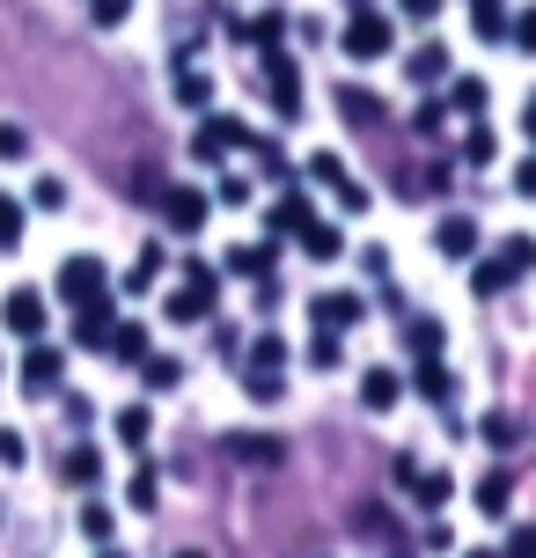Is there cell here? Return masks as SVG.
I'll list each match as a JSON object with an SVG mask.
<instances>
[{"mask_svg":"<svg viewBox=\"0 0 536 558\" xmlns=\"http://www.w3.org/2000/svg\"><path fill=\"white\" fill-rule=\"evenodd\" d=\"M52 294L66 308H88V302H111V265L103 257H88V251H74L66 265L52 272Z\"/></svg>","mask_w":536,"mask_h":558,"instance_id":"cell-1","label":"cell"},{"mask_svg":"<svg viewBox=\"0 0 536 558\" xmlns=\"http://www.w3.org/2000/svg\"><path fill=\"white\" fill-rule=\"evenodd\" d=\"M214 302H221V272L192 257V265H184V287L162 302V324H198V316H214Z\"/></svg>","mask_w":536,"mask_h":558,"instance_id":"cell-2","label":"cell"},{"mask_svg":"<svg viewBox=\"0 0 536 558\" xmlns=\"http://www.w3.org/2000/svg\"><path fill=\"white\" fill-rule=\"evenodd\" d=\"M339 45H345V59H390L397 52V29H390V15H375V8H353V15H345V29H339Z\"/></svg>","mask_w":536,"mask_h":558,"instance_id":"cell-3","label":"cell"},{"mask_svg":"<svg viewBox=\"0 0 536 558\" xmlns=\"http://www.w3.org/2000/svg\"><path fill=\"white\" fill-rule=\"evenodd\" d=\"M23 397H37V404L66 397V353L45 345V338H29V353H23Z\"/></svg>","mask_w":536,"mask_h":558,"instance_id":"cell-4","label":"cell"},{"mask_svg":"<svg viewBox=\"0 0 536 558\" xmlns=\"http://www.w3.org/2000/svg\"><path fill=\"white\" fill-rule=\"evenodd\" d=\"M0 324L23 338H45V324H52V302H45V287H8V302H0Z\"/></svg>","mask_w":536,"mask_h":558,"instance_id":"cell-5","label":"cell"},{"mask_svg":"<svg viewBox=\"0 0 536 558\" xmlns=\"http://www.w3.org/2000/svg\"><path fill=\"white\" fill-rule=\"evenodd\" d=\"M309 324L316 331H353V324H367V302L353 294V287H324V294H309Z\"/></svg>","mask_w":536,"mask_h":558,"instance_id":"cell-6","label":"cell"},{"mask_svg":"<svg viewBox=\"0 0 536 558\" xmlns=\"http://www.w3.org/2000/svg\"><path fill=\"white\" fill-rule=\"evenodd\" d=\"M235 147H251V125H243V118H198V133H192V155L198 162H228V155H235Z\"/></svg>","mask_w":536,"mask_h":558,"instance_id":"cell-7","label":"cell"},{"mask_svg":"<svg viewBox=\"0 0 536 558\" xmlns=\"http://www.w3.org/2000/svg\"><path fill=\"white\" fill-rule=\"evenodd\" d=\"M309 184H324V192L339 198V214H367V192L345 177V162L339 155H309Z\"/></svg>","mask_w":536,"mask_h":558,"instance_id":"cell-8","label":"cell"},{"mask_svg":"<svg viewBox=\"0 0 536 558\" xmlns=\"http://www.w3.org/2000/svg\"><path fill=\"white\" fill-rule=\"evenodd\" d=\"M265 96H272L280 118H302V74H294L287 52H265Z\"/></svg>","mask_w":536,"mask_h":558,"instance_id":"cell-9","label":"cell"},{"mask_svg":"<svg viewBox=\"0 0 536 558\" xmlns=\"http://www.w3.org/2000/svg\"><path fill=\"white\" fill-rule=\"evenodd\" d=\"M206 214H214V198H206V192H192V184L162 192V221H170L176 235H198V228H206Z\"/></svg>","mask_w":536,"mask_h":558,"instance_id":"cell-10","label":"cell"},{"mask_svg":"<svg viewBox=\"0 0 536 558\" xmlns=\"http://www.w3.org/2000/svg\"><path fill=\"white\" fill-rule=\"evenodd\" d=\"M434 251L455 257V265H471V257H478V221H471V214H441V221H434Z\"/></svg>","mask_w":536,"mask_h":558,"instance_id":"cell-11","label":"cell"},{"mask_svg":"<svg viewBox=\"0 0 536 558\" xmlns=\"http://www.w3.org/2000/svg\"><path fill=\"white\" fill-rule=\"evenodd\" d=\"M111 434H118V448H133V456H141V448L155 441V412H147V404H118Z\"/></svg>","mask_w":536,"mask_h":558,"instance_id":"cell-12","label":"cell"},{"mask_svg":"<svg viewBox=\"0 0 536 558\" xmlns=\"http://www.w3.org/2000/svg\"><path fill=\"white\" fill-rule=\"evenodd\" d=\"M111 324H118V308H111V302H88V308H74V338H82L88 353H103V345H111Z\"/></svg>","mask_w":536,"mask_h":558,"instance_id":"cell-13","label":"cell"},{"mask_svg":"<svg viewBox=\"0 0 536 558\" xmlns=\"http://www.w3.org/2000/svg\"><path fill=\"white\" fill-rule=\"evenodd\" d=\"M59 477H66V485H82V493H88V485L103 477V448H96V441H74L66 456H59Z\"/></svg>","mask_w":536,"mask_h":558,"instance_id":"cell-14","label":"cell"},{"mask_svg":"<svg viewBox=\"0 0 536 558\" xmlns=\"http://www.w3.org/2000/svg\"><path fill=\"white\" fill-rule=\"evenodd\" d=\"M228 456H235V463H257V471H272L287 448H280V434H228Z\"/></svg>","mask_w":536,"mask_h":558,"instance_id":"cell-15","label":"cell"},{"mask_svg":"<svg viewBox=\"0 0 536 558\" xmlns=\"http://www.w3.org/2000/svg\"><path fill=\"white\" fill-rule=\"evenodd\" d=\"M176 104L184 111H206L214 104V82H206V66H192V52H176Z\"/></svg>","mask_w":536,"mask_h":558,"instance_id":"cell-16","label":"cell"},{"mask_svg":"<svg viewBox=\"0 0 536 558\" xmlns=\"http://www.w3.org/2000/svg\"><path fill=\"white\" fill-rule=\"evenodd\" d=\"M309 221H316V214H309V198H302V192H280V198H272V214H265L272 235H302Z\"/></svg>","mask_w":536,"mask_h":558,"instance_id":"cell-17","label":"cell"},{"mask_svg":"<svg viewBox=\"0 0 536 558\" xmlns=\"http://www.w3.org/2000/svg\"><path fill=\"white\" fill-rule=\"evenodd\" d=\"M103 353H111V361H125V367H141L147 353H155V345H147V324H125V316H118V324H111V345H103Z\"/></svg>","mask_w":536,"mask_h":558,"instance_id":"cell-18","label":"cell"},{"mask_svg":"<svg viewBox=\"0 0 536 558\" xmlns=\"http://www.w3.org/2000/svg\"><path fill=\"white\" fill-rule=\"evenodd\" d=\"M471 500H478V514H492V522H500V514L514 507V477L508 471H485L478 485H471Z\"/></svg>","mask_w":536,"mask_h":558,"instance_id":"cell-19","label":"cell"},{"mask_svg":"<svg viewBox=\"0 0 536 558\" xmlns=\"http://www.w3.org/2000/svg\"><path fill=\"white\" fill-rule=\"evenodd\" d=\"M397 397H404V375H390V367H367L361 375V404L367 412H390Z\"/></svg>","mask_w":536,"mask_h":558,"instance_id":"cell-20","label":"cell"},{"mask_svg":"<svg viewBox=\"0 0 536 558\" xmlns=\"http://www.w3.org/2000/svg\"><path fill=\"white\" fill-rule=\"evenodd\" d=\"M294 243H302V251H309L316 265H339V257H345V235H339L331 221H309L302 235H294Z\"/></svg>","mask_w":536,"mask_h":558,"instance_id":"cell-21","label":"cell"},{"mask_svg":"<svg viewBox=\"0 0 536 558\" xmlns=\"http://www.w3.org/2000/svg\"><path fill=\"white\" fill-rule=\"evenodd\" d=\"M404 74H412V88H434V82H449V52H441V45H419V52L404 59Z\"/></svg>","mask_w":536,"mask_h":558,"instance_id":"cell-22","label":"cell"},{"mask_svg":"<svg viewBox=\"0 0 536 558\" xmlns=\"http://www.w3.org/2000/svg\"><path fill=\"white\" fill-rule=\"evenodd\" d=\"M221 265H228L235 279H265V272H272V243H235Z\"/></svg>","mask_w":536,"mask_h":558,"instance_id":"cell-23","label":"cell"},{"mask_svg":"<svg viewBox=\"0 0 536 558\" xmlns=\"http://www.w3.org/2000/svg\"><path fill=\"white\" fill-rule=\"evenodd\" d=\"M141 383L155 397H170L176 383H184V361H176V353H147V361H141Z\"/></svg>","mask_w":536,"mask_h":558,"instance_id":"cell-24","label":"cell"},{"mask_svg":"<svg viewBox=\"0 0 536 558\" xmlns=\"http://www.w3.org/2000/svg\"><path fill=\"white\" fill-rule=\"evenodd\" d=\"M412 390L426 397V404H455V375L441 361H419V375H412Z\"/></svg>","mask_w":536,"mask_h":558,"instance_id":"cell-25","label":"cell"},{"mask_svg":"<svg viewBox=\"0 0 536 558\" xmlns=\"http://www.w3.org/2000/svg\"><path fill=\"white\" fill-rule=\"evenodd\" d=\"M287 367V338L280 331H257L251 338V375H280Z\"/></svg>","mask_w":536,"mask_h":558,"instance_id":"cell-26","label":"cell"},{"mask_svg":"<svg viewBox=\"0 0 536 558\" xmlns=\"http://www.w3.org/2000/svg\"><path fill=\"white\" fill-rule=\"evenodd\" d=\"M471 23H478V37H485V45H500L514 15H508V0H471Z\"/></svg>","mask_w":536,"mask_h":558,"instance_id":"cell-27","label":"cell"},{"mask_svg":"<svg viewBox=\"0 0 536 558\" xmlns=\"http://www.w3.org/2000/svg\"><path fill=\"white\" fill-rule=\"evenodd\" d=\"M23 206H29V214H66V177H52V169H45V177L29 184Z\"/></svg>","mask_w":536,"mask_h":558,"instance_id":"cell-28","label":"cell"},{"mask_svg":"<svg viewBox=\"0 0 536 558\" xmlns=\"http://www.w3.org/2000/svg\"><path fill=\"white\" fill-rule=\"evenodd\" d=\"M492 257H500V272H508V279L536 272V235H508V243H500Z\"/></svg>","mask_w":536,"mask_h":558,"instance_id":"cell-29","label":"cell"},{"mask_svg":"<svg viewBox=\"0 0 536 558\" xmlns=\"http://www.w3.org/2000/svg\"><path fill=\"white\" fill-rule=\"evenodd\" d=\"M82 536H88V544H111V536H118L111 500H82Z\"/></svg>","mask_w":536,"mask_h":558,"instance_id":"cell-30","label":"cell"},{"mask_svg":"<svg viewBox=\"0 0 536 558\" xmlns=\"http://www.w3.org/2000/svg\"><path fill=\"white\" fill-rule=\"evenodd\" d=\"M449 104L463 118H478L485 111V82H478V74H449Z\"/></svg>","mask_w":536,"mask_h":558,"instance_id":"cell-31","label":"cell"},{"mask_svg":"<svg viewBox=\"0 0 536 558\" xmlns=\"http://www.w3.org/2000/svg\"><path fill=\"white\" fill-rule=\"evenodd\" d=\"M37 155V140H29V125H15V118H0V162H29Z\"/></svg>","mask_w":536,"mask_h":558,"instance_id":"cell-32","label":"cell"},{"mask_svg":"<svg viewBox=\"0 0 536 558\" xmlns=\"http://www.w3.org/2000/svg\"><path fill=\"white\" fill-rule=\"evenodd\" d=\"M243 37H251L257 52H280V37H287V15H280V8H265V15H257V23L243 29Z\"/></svg>","mask_w":536,"mask_h":558,"instance_id":"cell-33","label":"cell"},{"mask_svg":"<svg viewBox=\"0 0 536 558\" xmlns=\"http://www.w3.org/2000/svg\"><path fill=\"white\" fill-rule=\"evenodd\" d=\"M514 279L500 272V257H478V265H471V294H485V302H492V294H508Z\"/></svg>","mask_w":536,"mask_h":558,"instance_id":"cell-34","label":"cell"},{"mask_svg":"<svg viewBox=\"0 0 536 558\" xmlns=\"http://www.w3.org/2000/svg\"><path fill=\"white\" fill-rule=\"evenodd\" d=\"M23 221H29V206L0 192V251H15V243H23Z\"/></svg>","mask_w":536,"mask_h":558,"instance_id":"cell-35","label":"cell"},{"mask_svg":"<svg viewBox=\"0 0 536 558\" xmlns=\"http://www.w3.org/2000/svg\"><path fill=\"white\" fill-rule=\"evenodd\" d=\"M155 279H162V243H147V251L133 257V272H125V287H133V294H147Z\"/></svg>","mask_w":536,"mask_h":558,"instance_id":"cell-36","label":"cell"},{"mask_svg":"<svg viewBox=\"0 0 536 558\" xmlns=\"http://www.w3.org/2000/svg\"><path fill=\"white\" fill-rule=\"evenodd\" d=\"M404 338H412V353H419V361H441V338H449V331H441V324H426V316H419V324H412Z\"/></svg>","mask_w":536,"mask_h":558,"instance_id":"cell-37","label":"cell"},{"mask_svg":"<svg viewBox=\"0 0 536 558\" xmlns=\"http://www.w3.org/2000/svg\"><path fill=\"white\" fill-rule=\"evenodd\" d=\"M339 361H345L339 331H309V367H339Z\"/></svg>","mask_w":536,"mask_h":558,"instance_id":"cell-38","label":"cell"},{"mask_svg":"<svg viewBox=\"0 0 536 558\" xmlns=\"http://www.w3.org/2000/svg\"><path fill=\"white\" fill-rule=\"evenodd\" d=\"M478 434H485V448H514V418H508V412H485Z\"/></svg>","mask_w":536,"mask_h":558,"instance_id":"cell-39","label":"cell"},{"mask_svg":"<svg viewBox=\"0 0 536 558\" xmlns=\"http://www.w3.org/2000/svg\"><path fill=\"white\" fill-rule=\"evenodd\" d=\"M155 493H162V477L141 463V471H133V485H125V500H133V507H155Z\"/></svg>","mask_w":536,"mask_h":558,"instance_id":"cell-40","label":"cell"},{"mask_svg":"<svg viewBox=\"0 0 536 558\" xmlns=\"http://www.w3.org/2000/svg\"><path fill=\"white\" fill-rule=\"evenodd\" d=\"M508 37L522 45V52H536V8H522V15H514V23H508Z\"/></svg>","mask_w":536,"mask_h":558,"instance_id":"cell-41","label":"cell"},{"mask_svg":"<svg viewBox=\"0 0 536 558\" xmlns=\"http://www.w3.org/2000/svg\"><path fill=\"white\" fill-rule=\"evenodd\" d=\"M463 162H492V133H485V125H471V140H463Z\"/></svg>","mask_w":536,"mask_h":558,"instance_id":"cell-42","label":"cell"},{"mask_svg":"<svg viewBox=\"0 0 536 558\" xmlns=\"http://www.w3.org/2000/svg\"><path fill=\"white\" fill-rule=\"evenodd\" d=\"M243 390H251V397H257V404H272V397H280V390H287V383H280V375H243Z\"/></svg>","mask_w":536,"mask_h":558,"instance_id":"cell-43","label":"cell"},{"mask_svg":"<svg viewBox=\"0 0 536 558\" xmlns=\"http://www.w3.org/2000/svg\"><path fill=\"white\" fill-rule=\"evenodd\" d=\"M0 463H29V448H23V434H15V426H0Z\"/></svg>","mask_w":536,"mask_h":558,"instance_id":"cell-44","label":"cell"},{"mask_svg":"<svg viewBox=\"0 0 536 558\" xmlns=\"http://www.w3.org/2000/svg\"><path fill=\"white\" fill-rule=\"evenodd\" d=\"M88 8H96V23H103V29H118V23H125V8H133V0H88Z\"/></svg>","mask_w":536,"mask_h":558,"instance_id":"cell-45","label":"cell"},{"mask_svg":"<svg viewBox=\"0 0 536 558\" xmlns=\"http://www.w3.org/2000/svg\"><path fill=\"white\" fill-rule=\"evenodd\" d=\"M508 558H536V522H522V530L508 536Z\"/></svg>","mask_w":536,"mask_h":558,"instance_id":"cell-46","label":"cell"},{"mask_svg":"<svg viewBox=\"0 0 536 558\" xmlns=\"http://www.w3.org/2000/svg\"><path fill=\"white\" fill-rule=\"evenodd\" d=\"M397 8H404V23H434L441 15V0H397Z\"/></svg>","mask_w":536,"mask_h":558,"instance_id":"cell-47","label":"cell"},{"mask_svg":"<svg viewBox=\"0 0 536 558\" xmlns=\"http://www.w3.org/2000/svg\"><path fill=\"white\" fill-rule=\"evenodd\" d=\"M514 192L536 198V155H522V162H514Z\"/></svg>","mask_w":536,"mask_h":558,"instance_id":"cell-48","label":"cell"},{"mask_svg":"<svg viewBox=\"0 0 536 558\" xmlns=\"http://www.w3.org/2000/svg\"><path fill=\"white\" fill-rule=\"evenodd\" d=\"M214 198H221V206H243V198H251V184H243V177H221V192H214Z\"/></svg>","mask_w":536,"mask_h":558,"instance_id":"cell-49","label":"cell"},{"mask_svg":"<svg viewBox=\"0 0 536 558\" xmlns=\"http://www.w3.org/2000/svg\"><path fill=\"white\" fill-rule=\"evenodd\" d=\"M522 133L536 140V96H529V104H522Z\"/></svg>","mask_w":536,"mask_h":558,"instance_id":"cell-50","label":"cell"},{"mask_svg":"<svg viewBox=\"0 0 536 558\" xmlns=\"http://www.w3.org/2000/svg\"><path fill=\"white\" fill-rule=\"evenodd\" d=\"M96 558H125V551H118V544H96Z\"/></svg>","mask_w":536,"mask_h":558,"instance_id":"cell-51","label":"cell"},{"mask_svg":"<svg viewBox=\"0 0 536 558\" xmlns=\"http://www.w3.org/2000/svg\"><path fill=\"white\" fill-rule=\"evenodd\" d=\"M463 558H500V551H463Z\"/></svg>","mask_w":536,"mask_h":558,"instance_id":"cell-52","label":"cell"},{"mask_svg":"<svg viewBox=\"0 0 536 558\" xmlns=\"http://www.w3.org/2000/svg\"><path fill=\"white\" fill-rule=\"evenodd\" d=\"M176 558H206V551H176Z\"/></svg>","mask_w":536,"mask_h":558,"instance_id":"cell-53","label":"cell"},{"mask_svg":"<svg viewBox=\"0 0 536 558\" xmlns=\"http://www.w3.org/2000/svg\"><path fill=\"white\" fill-rule=\"evenodd\" d=\"M0 383H8V361H0Z\"/></svg>","mask_w":536,"mask_h":558,"instance_id":"cell-54","label":"cell"},{"mask_svg":"<svg viewBox=\"0 0 536 558\" xmlns=\"http://www.w3.org/2000/svg\"><path fill=\"white\" fill-rule=\"evenodd\" d=\"M390 558H404V551H390Z\"/></svg>","mask_w":536,"mask_h":558,"instance_id":"cell-55","label":"cell"},{"mask_svg":"<svg viewBox=\"0 0 536 558\" xmlns=\"http://www.w3.org/2000/svg\"><path fill=\"white\" fill-rule=\"evenodd\" d=\"M0 522H8V514H0Z\"/></svg>","mask_w":536,"mask_h":558,"instance_id":"cell-56","label":"cell"}]
</instances>
